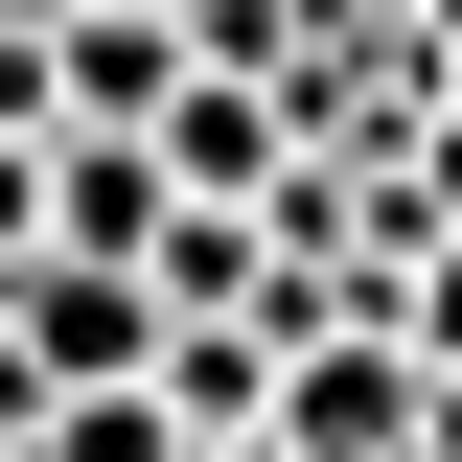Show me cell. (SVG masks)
I'll return each instance as SVG.
<instances>
[{
    "mask_svg": "<svg viewBox=\"0 0 462 462\" xmlns=\"http://www.w3.org/2000/svg\"><path fill=\"white\" fill-rule=\"evenodd\" d=\"M0 462H23V416H0Z\"/></svg>",
    "mask_w": 462,
    "mask_h": 462,
    "instance_id": "cell-8",
    "label": "cell"
},
{
    "mask_svg": "<svg viewBox=\"0 0 462 462\" xmlns=\"http://www.w3.org/2000/svg\"><path fill=\"white\" fill-rule=\"evenodd\" d=\"M208 462H300V439H208Z\"/></svg>",
    "mask_w": 462,
    "mask_h": 462,
    "instance_id": "cell-7",
    "label": "cell"
},
{
    "mask_svg": "<svg viewBox=\"0 0 462 462\" xmlns=\"http://www.w3.org/2000/svg\"><path fill=\"white\" fill-rule=\"evenodd\" d=\"M416 462H462V370H439V393H416Z\"/></svg>",
    "mask_w": 462,
    "mask_h": 462,
    "instance_id": "cell-6",
    "label": "cell"
},
{
    "mask_svg": "<svg viewBox=\"0 0 462 462\" xmlns=\"http://www.w3.org/2000/svg\"><path fill=\"white\" fill-rule=\"evenodd\" d=\"M416 393H439L416 324H300V346H278V439H300V462H416Z\"/></svg>",
    "mask_w": 462,
    "mask_h": 462,
    "instance_id": "cell-2",
    "label": "cell"
},
{
    "mask_svg": "<svg viewBox=\"0 0 462 462\" xmlns=\"http://www.w3.org/2000/svg\"><path fill=\"white\" fill-rule=\"evenodd\" d=\"M393 324H416V370H462V231H416V278H393Z\"/></svg>",
    "mask_w": 462,
    "mask_h": 462,
    "instance_id": "cell-5",
    "label": "cell"
},
{
    "mask_svg": "<svg viewBox=\"0 0 462 462\" xmlns=\"http://www.w3.org/2000/svg\"><path fill=\"white\" fill-rule=\"evenodd\" d=\"M23 462H208V439H185V393L139 370V393H47V416H23Z\"/></svg>",
    "mask_w": 462,
    "mask_h": 462,
    "instance_id": "cell-4",
    "label": "cell"
},
{
    "mask_svg": "<svg viewBox=\"0 0 462 462\" xmlns=\"http://www.w3.org/2000/svg\"><path fill=\"white\" fill-rule=\"evenodd\" d=\"M162 231H185L162 139H47V254H116V278H162Z\"/></svg>",
    "mask_w": 462,
    "mask_h": 462,
    "instance_id": "cell-3",
    "label": "cell"
},
{
    "mask_svg": "<svg viewBox=\"0 0 462 462\" xmlns=\"http://www.w3.org/2000/svg\"><path fill=\"white\" fill-rule=\"evenodd\" d=\"M0 370H23V393H139V370H162V278H116V254H0Z\"/></svg>",
    "mask_w": 462,
    "mask_h": 462,
    "instance_id": "cell-1",
    "label": "cell"
}]
</instances>
